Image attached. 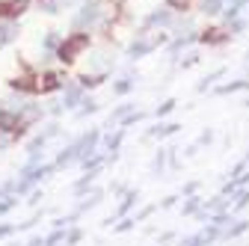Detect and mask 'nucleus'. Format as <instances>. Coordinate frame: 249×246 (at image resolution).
Returning <instances> with one entry per match:
<instances>
[{
	"label": "nucleus",
	"mask_w": 249,
	"mask_h": 246,
	"mask_svg": "<svg viewBox=\"0 0 249 246\" xmlns=\"http://www.w3.org/2000/svg\"><path fill=\"white\" fill-rule=\"evenodd\" d=\"M86 48V36L83 33H77V36H71V39H66V42H62V48H59V56L62 59H66V63H71V59L80 53Z\"/></svg>",
	"instance_id": "1"
},
{
	"label": "nucleus",
	"mask_w": 249,
	"mask_h": 246,
	"mask_svg": "<svg viewBox=\"0 0 249 246\" xmlns=\"http://www.w3.org/2000/svg\"><path fill=\"white\" fill-rule=\"evenodd\" d=\"M190 3H193V0H169V6H172V9H187Z\"/></svg>",
	"instance_id": "2"
}]
</instances>
